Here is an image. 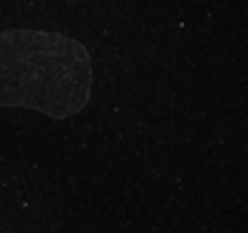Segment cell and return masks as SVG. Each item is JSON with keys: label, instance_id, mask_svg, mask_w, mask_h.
Listing matches in <instances>:
<instances>
[{"label": "cell", "instance_id": "cell-1", "mask_svg": "<svg viewBox=\"0 0 248 233\" xmlns=\"http://www.w3.org/2000/svg\"><path fill=\"white\" fill-rule=\"evenodd\" d=\"M92 82V57L79 40L35 28L0 32V107L67 119L87 107Z\"/></svg>", "mask_w": 248, "mask_h": 233}]
</instances>
